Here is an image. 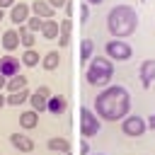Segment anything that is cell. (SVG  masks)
<instances>
[{
  "label": "cell",
  "instance_id": "cell-1",
  "mask_svg": "<svg viewBox=\"0 0 155 155\" xmlns=\"http://www.w3.org/2000/svg\"><path fill=\"white\" fill-rule=\"evenodd\" d=\"M94 114L102 121H124L131 114V94L124 85H109L94 97Z\"/></svg>",
  "mask_w": 155,
  "mask_h": 155
},
{
  "label": "cell",
  "instance_id": "cell-2",
  "mask_svg": "<svg viewBox=\"0 0 155 155\" xmlns=\"http://www.w3.org/2000/svg\"><path fill=\"white\" fill-rule=\"evenodd\" d=\"M107 29L111 39H126L138 29V12L133 5H116L107 15Z\"/></svg>",
  "mask_w": 155,
  "mask_h": 155
},
{
  "label": "cell",
  "instance_id": "cell-3",
  "mask_svg": "<svg viewBox=\"0 0 155 155\" xmlns=\"http://www.w3.org/2000/svg\"><path fill=\"white\" fill-rule=\"evenodd\" d=\"M111 78H114V63L107 56H94L85 68V80L92 87H102L104 90V87H109Z\"/></svg>",
  "mask_w": 155,
  "mask_h": 155
},
{
  "label": "cell",
  "instance_id": "cell-4",
  "mask_svg": "<svg viewBox=\"0 0 155 155\" xmlns=\"http://www.w3.org/2000/svg\"><path fill=\"white\" fill-rule=\"evenodd\" d=\"M102 131V119L94 114V109L90 107H80V133L85 138H92Z\"/></svg>",
  "mask_w": 155,
  "mask_h": 155
},
{
  "label": "cell",
  "instance_id": "cell-5",
  "mask_svg": "<svg viewBox=\"0 0 155 155\" xmlns=\"http://www.w3.org/2000/svg\"><path fill=\"white\" fill-rule=\"evenodd\" d=\"M104 51H107V58L109 61H128L133 56L131 44H126L124 39H109L107 46H104Z\"/></svg>",
  "mask_w": 155,
  "mask_h": 155
},
{
  "label": "cell",
  "instance_id": "cell-6",
  "mask_svg": "<svg viewBox=\"0 0 155 155\" xmlns=\"http://www.w3.org/2000/svg\"><path fill=\"white\" fill-rule=\"evenodd\" d=\"M121 131H124V136H128V138H138V136H143V133L148 131V121H145L143 116H138V114H128V116L121 121Z\"/></svg>",
  "mask_w": 155,
  "mask_h": 155
},
{
  "label": "cell",
  "instance_id": "cell-7",
  "mask_svg": "<svg viewBox=\"0 0 155 155\" xmlns=\"http://www.w3.org/2000/svg\"><path fill=\"white\" fill-rule=\"evenodd\" d=\"M19 65H22V61H19L17 56L7 53V56L0 58V75H5V78L10 80V78H15V75H19Z\"/></svg>",
  "mask_w": 155,
  "mask_h": 155
},
{
  "label": "cell",
  "instance_id": "cell-8",
  "mask_svg": "<svg viewBox=\"0 0 155 155\" xmlns=\"http://www.w3.org/2000/svg\"><path fill=\"white\" fill-rule=\"evenodd\" d=\"M138 75H140L143 87H150V85L155 82V61H153V58L143 61V63H140V68H138Z\"/></svg>",
  "mask_w": 155,
  "mask_h": 155
},
{
  "label": "cell",
  "instance_id": "cell-9",
  "mask_svg": "<svg viewBox=\"0 0 155 155\" xmlns=\"http://www.w3.org/2000/svg\"><path fill=\"white\" fill-rule=\"evenodd\" d=\"M29 12H31V7H29L27 2H17V5L10 10V19H12L15 24H19V27H22V24H27V19L31 17Z\"/></svg>",
  "mask_w": 155,
  "mask_h": 155
},
{
  "label": "cell",
  "instance_id": "cell-10",
  "mask_svg": "<svg viewBox=\"0 0 155 155\" xmlns=\"http://www.w3.org/2000/svg\"><path fill=\"white\" fill-rule=\"evenodd\" d=\"M10 143L19 153H31L34 150V140L29 136H24V133H10Z\"/></svg>",
  "mask_w": 155,
  "mask_h": 155
},
{
  "label": "cell",
  "instance_id": "cell-11",
  "mask_svg": "<svg viewBox=\"0 0 155 155\" xmlns=\"http://www.w3.org/2000/svg\"><path fill=\"white\" fill-rule=\"evenodd\" d=\"M29 7H31V12H34L36 17H41L44 22H46V19H53V15H56V10H53L46 0H34V2H29Z\"/></svg>",
  "mask_w": 155,
  "mask_h": 155
},
{
  "label": "cell",
  "instance_id": "cell-12",
  "mask_svg": "<svg viewBox=\"0 0 155 155\" xmlns=\"http://www.w3.org/2000/svg\"><path fill=\"white\" fill-rule=\"evenodd\" d=\"M68 109V99L63 97V94H51L48 97V107H46V111H51L53 116H58V114H63Z\"/></svg>",
  "mask_w": 155,
  "mask_h": 155
},
{
  "label": "cell",
  "instance_id": "cell-13",
  "mask_svg": "<svg viewBox=\"0 0 155 155\" xmlns=\"http://www.w3.org/2000/svg\"><path fill=\"white\" fill-rule=\"evenodd\" d=\"M2 48H5L7 53H12V51L19 48V31H17V29H7V31L2 34Z\"/></svg>",
  "mask_w": 155,
  "mask_h": 155
},
{
  "label": "cell",
  "instance_id": "cell-14",
  "mask_svg": "<svg viewBox=\"0 0 155 155\" xmlns=\"http://www.w3.org/2000/svg\"><path fill=\"white\" fill-rule=\"evenodd\" d=\"M36 124H39V114H36L34 109H27V111L19 114V126H22V128L31 131V128H36Z\"/></svg>",
  "mask_w": 155,
  "mask_h": 155
},
{
  "label": "cell",
  "instance_id": "cell-15",
  "mask_svg": "<svg viewBox=\"0 0 155 155\" xmlns=\"http://www.w3.org/2000/svg\"><path fill=\"white\" fill-rule=\"evenodd\" d=\"M58 34H61V22L46 19V22H44V29H41V36H44V39H58Z\"/></svg>",
  "mask_w": 155,
  "mask_h": 155
},
{
  "label": "cell",
  "instance_id": "cell-16",
  "mask_svg": "<svg viewBox=\"0 0 155 155\" xmlns=\"http://www.w3.org/2000/svg\"><path fill=\"white\" fill-rule=\"evenodd\" d=\"M92 58H94V41L92 39H82L80 41V61L90 63Z\"/></svg>",
  "mask_w": 155,
  "mask_h": 155
},
{
  "label": "cell",
  "instance_id": "cell-17",
  "mask_svg": "<svg viewBox=\"0 0 155 155\" xmlns=\"http://www.w3.org/2000/svg\"><path fill=\"white\" fill-rule=\"evenodd\" d=\"M58 65H61V53H58V51L44 53V58H41V68H44V70H56Z\"/></svg>",
  "mask_w": 155,
  "mask_h": 155
},
{
  "label": "cell",
  "instance_id": "cell-18",
  "mask_svg": "<svg viewBox=\"0 0 155 155\" xmlns=\"http://www.w3.org/2000/svg\"><path fill=\"white\" fill-rule=\"evenodd\" d=\"M46 145H48V150H56V153H70V140H65V138H61V136H56V138H48L46 140Z\"/></svg>",
  "mask_w": 155,
  "mask_h": 155
},
{
  "label": "cell",
  "instance_id": "cell-19",
  "mask_svg": "<svg viewBox=\"0 0 155 155\" xmlns=\"http://www.w3.org/2000/svg\"><path fill=\"white\" fill-rule=\"evenodd\" d=\"M17 31H19V44L24 46V51H27V48H34V44H36V34H31L24 24H22Z\"/></svg>",
  "mask_w": 155,
  "mask_h": 155
},
{
  "label": "cell",
  "instance_id": "cell-20",
  "mask_svg": "<svg viewBox=\"0 0 155 155\" xmlns=\"http://www.w3.org/2000/svg\"><path fill=\"white\" fill-rule=\"evenodd\" d=\"M41 58L44 56H39V51H34V48H27L24 53H22V65H27V68H34V65H39L41 63Z\"/></svg>",
  "mask_w": 155,
  "mask_h": 155
},
{
  "label": "cell",
  "instance_id": "cell-21",
  "mask_svg": "<svg viewBox=\"0 0 155 155\" xmlns=\"http://www.w3.org/2000/svg\"><path fill=\"white\" fill-rule=\"evenodd\" d=\"M5 90H10V94H12V92H22V90H27V78H24L22 73H19V75H15V78H10Z\"/></svg>",
  "mask_w": 155,
  "mask_h": 155
},
{
  "label": "cell",
  "instance_id": "cell-22",
  "mask_svg": "<svg viewBox=\"0 0 155 155\" xmlns=\"http://www.w3.org/2000/svg\"><path fill=\"white\" fill-rule=\"evenodd\" d=\"M29 97H31V92H29V90H22V92H12V94H7V104H10V107H19V104L29 102Z\"/></svg>",
  "mask_w": 155,
  "mask_h": 155
},
{
  "label": "cell",
  "instance_id": "cell-23",
  "mask_svg": "<svg viewBox=\"0 0 155 155\" xmlns=\"http://www.w3.org/2000/svg\"><path fill=\"white\" fill-rule=\"evenodd\" d=\"M29 104H31V109H34L36 114H41V111H46V107H48V99H46V97H41L39 92H34V94L29 97Z\"/></svg>",
  "mask_w": 155,
  "mask_h": 155
},
{
  "label": "cell",
  "instance_id": "cell-24",
  "mask_svg": "<svg viewBox=\"0 0 155 155\" xmlns=\"http://www.w3.org/2000/svg\"><path fill=\"white\" fill-rule=\"evenodd\" d=\"M24 27H27L31 34H36V31H41V29H44V19H41V17H36V15H31V17L27 19V24H24Z\"/></svg>",
  "mask_w": 155,
  "mask_h": 155
},
{
  "label": "cell",
  "instance_id": "cell-25",
  "mask_svg": "<svg viewBox=\"0 0 155 155\" xmlns=\"http://www.w3.org/2000/svg\"><path fill=\"white\" fill-rule=\"evenodd\" d=\"M87 19H90V5L82 2L80 5V24H87Z\"/></svg>",
  "mask_w": 155,
  "mask_h": 155
},
{
  "label": "cell",
  "instance_id": "cell-26",
  "mask_svg": "<svg viewBox=\"0 0 155 155\" xmlns=\"http://www.w3.org/2000/svg\"><path fill=\"white\" fill-rule=\"evenodd\" d=\"M61 31H63V34H70V31H73V19L63 17V19H61Z\"/></svg>",
  "mask_w": 155,
  "mask_h": 155
},
{
  "label": "cell",
  "instance_id": "cell-27",
  "mask_svg": "<svg viewBox=\"0 0 155 155\" xmlns=\"http://www.w3.org/2000/svg\"><path fill=\"white\" fill-rule=\"evenodd\" d=\"M58 46H61V48L70 46V34H63V31H61V34H58Z\"/></svg>",
  "mask_w": 155,
  "mask_h": 155
},
{
  "label": "cell",
  "instance_id": "cell-28",
  "mask_svg": "<svg viewBox=\"0 0 155 155\" xmlns=\"http://www.w3.org/2000/svg\"><path fill=\"white\" fill-rule=\"evenodd\" d=\"M46 2H48L53 10H58V7H65V2H68V0H46Z\"/></svg>",
  "mask_w": 155,
  "mask_h": 155
},
{
  "label": "cell",
  "instance_id": "cell-29",
  "mask_svg": "<svg viewBox=\"0 0 155 155\" xmlns=\"http://www.w3.org/2000/svg\"><path fill=\"white\" fill-rule=\"evenodd\" d=\"M36 92H39V94H41V97H46V99H48V97H51V90H48V87H46V85H41V87H39V90H36Z\"/></svg>",
  "mask_w": 155,
  "mask_h": 155
},
{
  "label": "cell",
  "instance_id": "cell-30",
  "mask_svg": "<svg viewBox=\"0 0 155 155\" xmlns=\"http://www.w3.org/2000/svg\"><path fill=\"white\" fill-rule=\"evenodd\" d=\"M80 153H82V155H90V153H92V150H90V143H87V140H82V143H80Z\"/></svg>",
  "mask_w": 155,
  "mask_h": 155
},
{
  "label": "cell",
  "instance_id": "cell-31",
  "mask_svg": "<svg viewBox=\"0 0 155 155\" xmlns=\"http://www.w3.org/2000/svg\"><path fill=\"white\" fill-rule=\"evenodd\" d=\"M63 10H65V17H68V19H70V17H73V2H70V0H68V2H65V7H63Z\"/></svg>",
  "mask_w": 155,
  "mask_h": 155
},
{
  "label": "cell",
  "instance_id": "cell-32",
  "mask_svg": "<svg viewBox=\"0 0 155 155\" xmlns=\"http://www.w3.org/2000/svg\"><path fill=\"white\" fill-rule=\"evenodd\" d=\"M17 5V0H0V7L5 10V7H15Z\"/></svg>",
  "mask_w": 155,
  "mask_h": 155
},
{
  "label": "cell",
  "instance_id": "cell-33",
  "mask_svg": "<svg viewBox=\"0 0 155 155\" xmlns=\"http://www.w3.org/2000/svg\"><path fill=\"white\" fill-rule=\"evenodd\" d=\"M145 121H148V128H150V131H155V114H150Z\"/></svg>",
  "mask_w": 155,
  "mask_h": 155
},
{
  "label": "cell",
  "instance_id": "cell-34",
  "mask_svg": "<svg viewBox=\"0 0 155 155\" xmlns=\"http://www.w3.org/2000/svg\"><path fill=\"white\" fill-rule=\"evenodd\" d=\"M5 87H7V78H5V75H0V92H2Z\"/></svg>",
  "mask_w": 155,
  "mask_h": 155
},
{
  "label": "cell",
  "instance_id": "cell-35",
  "mask_svg": "<svg viewBox=\"0 0 155 155\" xmlns=\"http://www.w3.org/2000/svg\"><path fill=\"white\" fill-rule=\"evenodd\" d=\"M5 104H7V97H5V94H2V92H0V109H2V107H5Z\"/></svg>",
  "mask_w": 155,
  "mask_h": 155
},
{
  "label": "cell",
  "instance_id": "cell-36",
  "mask_svg": "<svg viewBox=\"0 0 155 155\" xmlns=\"http://www.w3.org/2000/svg\"><path fill=\"white\" fill-rule=\"evenodd\" d=\"M82 2H87V5H99L102 0H82Z\"/></svg>",
  "mask_w": 155,
  "mask_h": 155
},
{
  "label": "cell",
  "instance_id": "cell-37",
  "mask_svg": "<svg viewBox=\"0 0 155 155\" xmlns=\"http://www.w3.org/2000/svg\"><path fill=\"white\" fill-rule=\"evenodd\" d=\"M2 17H5V10H2V7H0V22H2Z\"/></svg>",
  "mask_w": 155,
  "mask_h": 155
},
{
  "label": "cell",
  "instance_id": "cell-38",
  "mask_svg": "<svg viewBox=\"0 0 155 155\" xmlns=\"http://www.w3.org/2000/svg\"><path fill=\"white\" fill-rule=\"evenodd\" d=\"M90 155H107V153H90Z\"/></svg>",
  "mask_w": 155,
  "mask_h": 155
},
{
  "label": "cell",
  "instance_id": "cell-39",
  "mask_svg": "<svg viewBox=\"0 0 155 155\" xmlns=\"http://www.w3.org/2000/svg\"><path fill=\"white\" fill-rule=\"evenodd\" d=\"M63 155H70V153H63Z\"/></svg>",
  "mask_w": 155,
  "mask_h": 155
}]
</instances>
